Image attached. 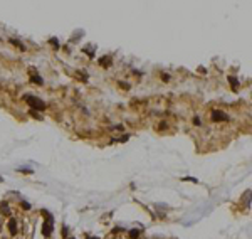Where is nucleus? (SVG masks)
Returning a JSON list of instances; mask_svg holds the SVG:
<instances>
[{"instance_id": "1", "label": "nucleus", "mask_w": 252, "mask_h": 239, "mask_svg": "<svg viewBox=\"0 0 252 239\" xmlns=\"http://www.w3.org/2000/svg\"><path fill=\"white\" fill-rule=\"evenodd\" d=\"M24 100L27 101V105L30 106V110H34V111H40V110H45V103L40 100V98H37V96L25 94V96H24Z\"/></svg>"}, {"instance_id": "2", "label": "nucleus", "mask_w": 252, "mask_h": 239, "mask_svg": "<svg viewBox=\"0 0 252 239\" xmlns=\"http://www.w3.org/2000/svg\"><path fill=\"white\" fill-rule=\"evenodd\" d=\"M42 216H45V222H44V226H42V234H44V237H49L50 234H52V229H54V217L50 216L49 212L45 211H42Z\"/></svg>"}, {"instance_id": "3", "label": "nucleus", "mask_w": 252, "mask_h": 239, "mask_svg": "<svg viewBox=\"0 0 252 239\" xmlns=\"http://www.w3.org/2000/svg\"><path fill=\"white\" fill-rule=\"evenodd\" d=\"M212 120L213 121H229V115L220 110H215V111H212Z\"/></svg>"}, {"instance_id": "4", "label": "nucleus", "mask_w": 252, "mask_h": 239, "mask_svg": "<svg viewBox=\"0 0 252 239\" xmlns=\"http://www.w3.org/2000/svg\"><path fill=\"white\" fill-rule=\"evenodd\" d=\"M9 231H10L12 236L17 234V221L15 219H10V221H9Z\"/></svg>"}, {"instance_id": "5", "label": "nucleus", "mask_w": 252, "mask_h": 239, "mask_svg": "<svg viewBox=\"0 0 252 239\" xmlns=\"http://www.w3.org/2000/svg\"><path fill=\"white\" fill-rule=\"evenodd\" d=\"M98 62H99V64H101V66H103V67H108V66H109V64H111V57H109V56L99 57V59H98Z\"/></svg>"}, {"instance_id": "6", "label": "nucleus", "mask_w": 252, "mask_h": 239, "mask_svg": "<svg viewBox=\"0 0 252 239\" xmlns=\"http://www.w3.org/2000/svg\"><path fill=\"white\" fill-rule=\"evenodd\" d=\"M29 79H30L34 84H39V86H40V84H44V79L39 78V74H30V78H29Z\"/></svg>"}, {"instance_id": "7", "label": "nucleus", "mask_w": 252, "mask_h": 239, "mask_svg": "<svg viewBox=\"0 0 252 239\" xmlns=\"http://www.w3.org/2000/svg\"><path fill=\"white\" fill-rule=\"evenodd\" d=\"M229 83H230V86H232V89L237 91V88H239V81H237L235 76H229Z\"/></svg>"}, {"instance_id": "8", "label": "nucleus", "mask_w": 252, "mask_h": 239, "mask_svg": "<svg viewBox=\"0 0 252 239\" xmlns=\"http://www.w3.org/2000/svg\"><path fill=\"white\" fill-rule=\"evenodd\" d=\"M140 229H131L128 232V236H129V239H140Z\"/></svg>"}, {"instance_id": "9", "label": "nucleus", "mask_w": 252, "mask_h": 239, "mask_svg": "<svg viewBox=\"0 0 252 239\" xmlns=\"http://www.w3.org/2000/svg\"><path fill=\"white\" fill-rule=\"evenodd\" d=\"M10 42H12L14 45H15V47H19L20 51H27V47H25V45H24L22 42H20V40H17V39H10Z\"/></svg>"}, {"instance_id": "10", "label": "nucleus", "mask_w": 252, "mask_h": 239, "mask_svg": "<svg viewBox=\"0 0 252 239\" xmlns=\"http://www.w3.org/2000/svg\"><path fill=\"white\" fill-rule=\"evenodd\" d=\"M49 44H52L54 47H56V49H59V40L54 39V37H52V39H49Z\"/></svg>"}, {"instance_id": "11", "label": "nucleus", "mask_w": 252, "mask_h": 239, "mask_svg": "<svg viewBox=\"0 0 252 239\" xmlns=\"http://www.w3.org/2000/svg\"><path fill=\"white\" fill-rule=\"evenodd\" d=\"M161 79H163V81H170V74L163 72V74H161Z\"/></svg>"}, {"instance_id": "12", "label": "nucleus", "mask_w": 252, "mask_h": 239, "mask_svg": "<svg viewBox=\"0 0 252 239\" xmlns=\"http://www.w3.org/2000/svg\"><path fill=\"white\" fill-rule=\"evenodd\" d=\"M22 207L24 209H30V204L29 202H22Z\"/></svg>"}, {"instance_id": "13", "label": "nucleus", "mask_w": 252, "mask_h": 239, "mask_svg": "<svg viewBox=\"0 0 252 239\" xmlns=\"http://www.w3.org/2000/svg\"><path fill=\"white\" fill-rule=\"evenodd\" d=\"M119 86H121V88H124V89H128V88H129V84H128V83H119Z\"/></svg>"}, {"instance_id": "14", "label": "nucleus", "mask_w": 252, "mask_h": 239, "mask_svg": "<svg viewBox=\"0 0 252 239\" xmlns=\"http://www.w3.org/2000/svg\"><path fill=\"white\" fill-rule=\"evenodd\" d=\"M193 123H195V125H200V118H193Z\"/></svg>"}, {"instance_id": "15", "label": "nucleus", "mask_w": 252, "mask_h": 239, "mask_svg": "<svg viewBox=\"0 0 252 239\" xmlns=\"http://www.w3.org/2000/svg\"><path fill=\"white\" fill-rule=\"evenodd\" d=\"M88 239H99V237H88Z\"/></svg>"}, {"instance_id": "16", "label": "nucleus", "mask_w": 252, "mask_h": 239, "mask_svg": "<svg viewBox=\"0 0 252 239\" xmlns=\"http://www.w3.org/2000/svg\"><path fill=\"white\" fill-rule=\"evenodd\" d=\"M0 182H2V178H0Z\"/></svg>"}, {"instance_id": "17", "label": "nucleus", "mask_w": 252, "mask_h": 239, "mask_svg": "<svg viewBox=\"0 0 252 239\" xmlns=\"http://www.w3.org/2000/svg\"><path fill=\"white\" fill-rule=\"evenodd\" d=\"M71 239H74V237H71Z\"/></svg>"}]
</instances>
